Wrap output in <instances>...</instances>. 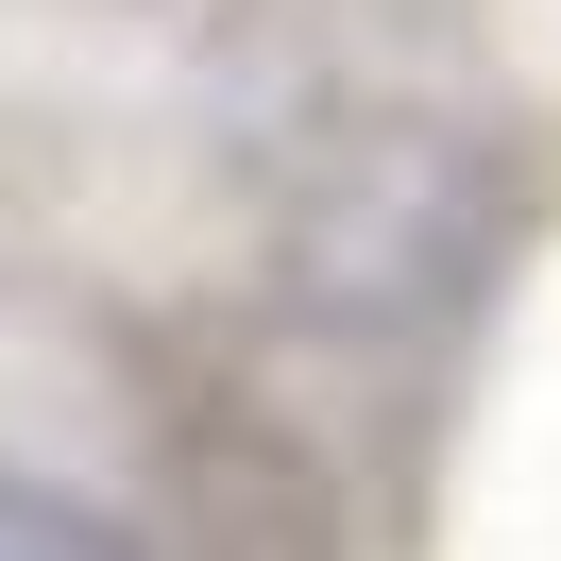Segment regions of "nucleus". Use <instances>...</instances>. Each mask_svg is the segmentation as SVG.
Masks as SVG:
<instances>
[{
	"instance_id": "nucleus-1",
	"label": "nucleus",
	"mask_w": 561,
	"mask_h": 561,
	"mask_svg": "<svg viewBox=\"0 0 561 561\" xmlns=\"http://www.w3.org/2000/svg\"><path fill=\"white\" fill-rule=\"evenodd\" d=\"M0 561H137L103 511H69V493H35V477H0Z\"/></svg>"
}]
</instances>
